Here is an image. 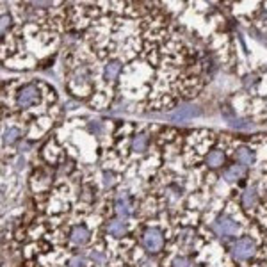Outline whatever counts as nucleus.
<instances>
[{"label":"nucleus","instance_id":"f257e3e1","mask_svg":"<svg viewBox=\"0 0 267 267\" xmlns=\"http://www.w3.org/2000/svg\"><path fill=\"white\" fill-rule=\"evenodd\" d=\"M255 253V242L248 237L239 239L235 244L231 246V257L235 260H248L249 257H253Z\"/></svg>","mask_w":267,"mask_h":267},{"label":"nucleus","instance_id":"f03ea898","mask_svg":"<svg viewBox=\"0 0 267 267\" xmlns=\"http://www.w3.org/2000/svg\"><path fill=\"white\" fill-rule=\"evenodd\" d=\"M142 244L148 251L151 253H157L162 249L164 246V239H162V233H160L157 228H150V230L144 231V235H142Z\"/></svg>","mask_w":267,"mask_h":267},{"label":"nucleus","instance_id":"7ed1b4c3","mask_svg":"<svg viewBox=\"0 0 267 267\" xmlns=\"http://www.w3.org/2000/svg\"><path fill=\"white\" fill-rule=\"evenodd\" d=\"M237 230H239L237 222L231 221L230 218H219L218 221L214 222V231H216L218 235H222V237L235 235Z\"/></svg>","mask_w":267,"mask_h":267},{"label":"nucleus","instance_id":"20e7f679","mask_svg":"<svg viewBox=\"0 0 267 267\" xmlns=\"http://www.w3.org/2000/svg\"><path fill=\"white\" fill-rule=\"evenodd\" d=\"M38 98H40V91H38V88L36 86H25V88L18 93V105L20 107H31L32 103L38 102Z\"/></svg>","mask_w":267,"mask_h":267},{"label":"nucleus","instance_id":"39448f33","mask_svg":"<svg viewBox=\"0 0 267 267\" xmlns=\"http://www.w3.org/2000/svg\"><path fill=\"white\" fill-rule=\"evenodd\" d=\"M116 212H118V216H120L121 219H127L130 216V201H129V196H127V192H118V196H116Z\"/></svg>","mask_w":267,"mask_h":267},{"label":"nucleus","instance_id":"423d86ee","mask_svg":"<svg viewBox=\"0 0 267 267\" xmlns=\"http://www.w3.org/2000/svg\"><path fill=\"white\" fill-rule=\"evenodd\" d=\"M246 175V168L240 164H233L224 171V178L228 182H235V180H240V178Z\"/></svg>","mask_w":267,"mask_h":267},{"label":"nucleus","instance_id":"0eeeda50","mask_svg":"<svg viewBox=\"0 0 267 267\" xmlns=\"http://www.w3.org/2000/svg\"><path fill=\"white\" fill-rule=\"evenodd\" d=\"M70 237H71V240H73L75 244L82 246L89 240V231H88V228H84V226H75L73 230H71Z\"/></svg>","mask_w":267,"mask_h":267},{"label":"nucleus","instance_id":"6e6552de","mask_svg":"<svg viewBox=\"0 0 267 267\" xmlns=\"http://www.w3.org/2000/svg\"><path fill=\"white\" fill-rule=\"evenodd\" d=\"M107 231L114 237H123L125 231H127V226H125L123 221H120V219H112V221H109V224H107Z\"/></svg>","mask_w":267,"mask_h":267},{"label":"nucleus","instance_id":"1a4fd4ad","mask_svg":"<svg viewBox=\"0 0 267 267\" xmlns=\"http://www.w3.org/2000/svg\"><path fill=\"white\" fill-rule=\"evenodd\" d=\"M207 164L209 168H219V166L224 164V153L221 150H212L207 155Z\"/></svg>","mask_w":267,"mask_h":267},{"label":"nucleus","instance_id":"9d476101","mask_svg":"<svg viewBox=\"0 0 267 267\" xmlns=\"http://www.w3.org/2000/svg\"><path fill=\"white\" fill-rule=\"evenodd\" d=\"M235 159L239 160L240 164L248 166V164H251V162H253V153H251V150H249V148L242 146V148H239V150L235 151Z\"/></svg>","mask_w":267,"mask_h":267},{"label":"nucleus","instance_id":"9b49d317","mask_svg":"<svg viewBox=\"0 0 267 267\" xmlns=\"http://www.w3.org/2000/svg\"><path fill=\"white\" fill-rule=\"evenodd\" d=\"M121 71V64L120 62H109L105 66V71H103V75H105V80H114L116 77L120 75Z\"/></svg>","mask_w":267,"mask_h":267},{"label":"nucleus","instance_id":"f8f14e48","mask_svg":"<svg viewBox=\"0 0 267 267\" xmlns=\"http://www.w3.org/2000/svg\"><path fill=\"white\" fill-rule=\"evenodd\" d=\"M148 146V139L144 134H139V135H135V137L132 139V150L137 151V153H141V151H144Z\"/></svg>","mask_w":267,"mask_h":267},{"label":"nucleus","instance_id":"ddd939ff","mask_svg":"<svg viewBox=\"0 0 267 267\" xmlns=\"http://www.w3.org/2000/svg\"><path fill=\"white\" fill-rule=\"evenodd\" d=\"M257 192H255V189H248V191L244 192V196H242V203H244L246 209H253L255 205H257Z\"/></svg>","mask_w":267,"mask_h":267},{"label":"nucleus","instance_id":"4468645a","mask_svg":"<svg viewBox=\"0 0 267 267\" xmlns=\"http://www.w3.org/2000/svg\"><path fill=\"white\" fill-rule=\"evenodd\" d=\"M18 135H20V130H18V129H7V130H5V134H4V142L11 144V142L16 141Z\"/></svg>","mask_w":267,"mask_h":267},{"label":"nucleus","instance_id":"2eb2a0df","mask_svg":"<svg viewBox=\"0 0 267 267\" xmlns=\"http://www.w3.org/2000/svg\"><path fill=\"white\" fill-rule=\"evenodd\" d=\"M89 257H91V260H93L94 264H105L107 262V255L102 253V251H98V249H93Z\"/></svg>","mask_w":267,"mask_h":267},{"label":"nucleus","instance_id":"dca6fc26","mask_svg":"<svg viewBox=\"0 0 267 267\" xmlns=\"http://www.w3.org/2000/svg\"><path fill=\"white\" fill-rule=\"evenodd\" d=\"M173 267H191V260L185 257H178V258H175Z\"/></svg>","mask_w":267,"mask_h":267},{"label":"nucleus","instance_id":"f3484780","mask_svg":"<svg viewBox=\"0 0 267 267\" xmlns=\"http://www.w3.org/2000/svg\"><path fill=\"white\" fill-rule=\"evenodd\" d=\"M70 267H86V260H84V258H82V257H75V258H71Z\"/></svg>","mask_w":267,"mask_h":267},{"label":"nucleus","instance_id":"a211bd4d","mask_svg":"<svg viewBox=\"0 0 267 267\" xmlns=\"http://www.w3.org/2000/svg\"><path fill=\"white\" fill-rule=\"evenodd\" d=\"M103 183H105L107 187H111L112 183H114V175H112V173H105V175H103Z\"/></svg>","mask_w":267,"mask_h":267},{"label":"nucleus","instance_id":"6ab92c4d","mask_svg":"<svg viewBox=\"0 0 267 267\" xmlns=\"http://www.w3.org/2000/svg\"><path fill=\"white\" fill-rule=\"evenodd\" d=\"M5 25H9V18H2V32H5Z\"/></svg>","mask_w":267,"mask_h":267}]
</instances>
